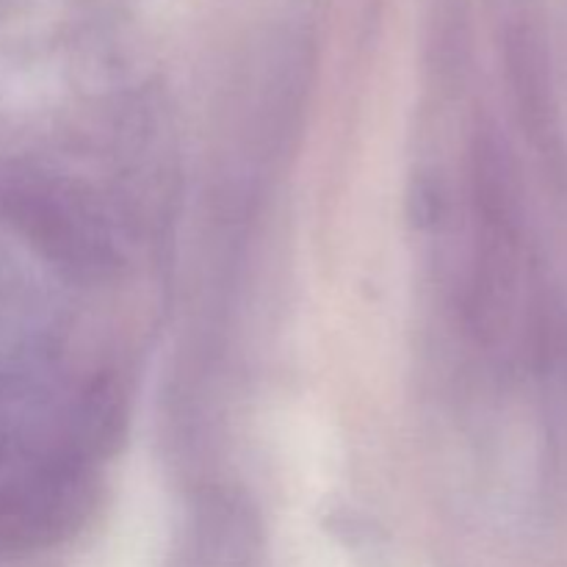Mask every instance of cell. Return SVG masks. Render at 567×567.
Returning <instances> with one entry per match:
<instances>
[]
</instances>
